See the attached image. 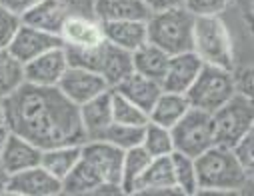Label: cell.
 <instances>
[{
    "label": "cell",
    "mask_w": 254,
    "mask_h": 196,
    "mask_svg": "<svg viewBox=\"0 0 254 196\" xmlns=\"http://www.w3.org/2000/svg\"><path fill=\"white\" fill-rule=\"evenodd\" d=\"M68 56L64 46H56L24 64V76L34 86H58L64 72L68 70Z\"/></svg>",
    "instance_id": "9c48e42d"
},
{
    "label": "cell",
    "mask_w": 254,
    "mask_h": 196,
    "mask_svg": "<svg viewBox=\"0 0 254 196\" xmlns=\"http://www.w3.org/2000/svg\"><path fill=\"white\" fill-rule=\"evenodd\" d=\"M56 46H64L62 44V38L56 36V34H50V32H44L40 28H34V26H28V24H20V28L16 30L14 38L10 40V44L6 46L20 62H28Z\"/></svg>",
    "instance_id": "5bb4252c"
},
{
    "label": "cell",
    "mask_w": 254,
    "mask_h": 196,
    "mask_svg": "<svg viewBox=\"0 0 254 196\" xmlns=\"http://www.w3.org/2000/svg\"><path fill=\"white\" fill-rule=\"evenodd\" d=\"M234 78H236V92L254 104V64L236 66Z\"/></svg>",
    "instance_id": "8d00e7d4"
},
{
    "label": "cell",
    "mask_w": 254,
    "mask_h": 196,
    "mask_svg": "<svg viewBox=\"0 0 254 196\" xmlns=\"http://www.w3.org/2000/svg\"><path fill=\"white\" fill-rule=\"evenodd\" d=\"M202 66H204V62L200 60V56L194 50L170 56L166 72H164V76L160 80L162 90L186 94L188 88L192 86V82L196 80L198 72L202 70Z\"/></svg>",
    "instance_id": "4fadbf2b"
},
{
    "label": "cell",
    "mask_w": 254,
    "mask_h": 196,
    "mask_svg": "<svg viewBox=\"0 0 254 196\" xmlns=\"http://www.w3.org/2000/svg\"><path fill=\"white\" fill-rule=\"evenodd\" d=\"M142 130H144V126H130V124H120V122L112 120L94 138L106 140V142H110L122 150H128V148H134L142 142Z\"/></svg>",
    "instance_id": "1f68e13d"
},
{
    "label": "cell",
    "mask_w": 254,
    "mask_h": 196,
    "mask_svg": "<svg viewBox=\"0 0 254 196\" xmlns=\"http://www.w3.org/2000/svg\"><path fill=\"white\" fill-rule=\"evenodd\" d=\"M20 24H22L20 14H16L10 8L0 4V48H6L10 44L16 30L20 28Z\"/></svg>",
    "instance_id": "e575fe53"
},
{
    "label": "cell",
    "mask_w": 254,
    "mask_h": 196,
    "mask_svg": "<svg viewBox=\"0 0 254 196\" xmlns=\"http://www.w3.org/2000/svg\"><path fill=\"white\" fill-rule=\"evenodd\" d=\"M82 158L90 162L96 172L102 176L104 182L118 184L120 186V174H122V160H124V150L106 142V140H96L88 138L80 146Z\"/></svg>",
    "instance_id": "30bf717a"
},
{
    "label": "cell",
    "mask_w": 254,
    "mask_h": 196,
    "mask_svg": "<svg viewBox=\"0 0 254 196\" xmlns=\"http://www.w3.org/2000/svg\"><path fill=\"white\" fill-rule=\"evenodd\" d=\"M140 146L152 156H170L174 152V138H172V130L154 122H146L142 130V142Z\"/></svg>",
    "instance_id": "4dcf8cb0"
},
{
    "label": "cell",
    "mask_w": 254,
    "mask_h": 196,
    "mask_svg": "<svg viewBox=\"0 0 254 196\" xmlns=\"http://www.w3.org/2000/svg\"><path fill=\"white\" fill-rule=\"evenodd\" d=\"M112 90H116L118 94L126 96L128 100H132L134 104H138L140 108H144L146 112L152 108V104L156 102V98L162 92V84L150 76H144L140 72H132L126 76L120 84H116Z\"/></svg>",
    "instance_id": "44dd1931"
},
{
    "label": "cell",
    "mask_w": 254,
    "mask_h": 196,
    "mask_svg": "<svg viewBox=\"0 0 254 196\" xmlns=\"http://www.w3.org/2000/svg\"><path fill=\"white\" fill-rule=\"evenodd\" d=\"M72 12L76 14H88L94 16V8H96V0H62Z\"/></svg>",
    "instance_id": "74e56055"
},
{
    "label": "cell",
    "mask_w": 254,
    "mask_h": 196,
    "mask_svg": "<svg viewBox=\"0 0 254 196\" xmlns=\"http://www.w3.org/2000/svg\"><path fill=\"white\" fill-rule=\"evenodd\" d=\"M112 120L130 126H144L148 122V112L126 96L112 90Z\"/></svg>",
    "instance_id": "d6a6232c"
},
{
    "label": "cell",
    "mask_w": 254,
    "mask_h": 196,
    "mask_svg": "<svg viewBox=\"0 0 254 196\" xmlns=\"http://www.w3.org/2000/svg\"><path fill=\"white\" fill-rule=\"evenodd\" d=\"M230 0H184V8L194 16H220Z\"/></svg>",
    "instance_id": "d590c367"
},
{
    "label": "cell",
    "mask_w": 254,
    "mask_h": 196,
    "mask_svg": "<svg viewBox=\"0 0 254 196\" xmlns=\"http://www.w3.org/2000/svg\"><path fill=\"white\" fill-rule=\"evenodd\" d=\"M152 156L138 144L134 148L124 150V160H122V174H120V188L122 194H136V186L148 168Z\"/></svg>",
    "instance_id": "83f0119b"
},
{
    "label": "cell",
    "mask_w": 254,
    "mask_h": 196,
    "mask_svg": "<svg viewBox=\"0 0 254 196\" xmlns=\"http://www.w3.org/2000/svg\"><path fill=\"white\" fill-rule=\"evenodd\" d=\"M104 40L120 46L128 52H134L144 42H148L146 20H120V22H102Z\"/></svg>",
    "instance_id": "ffe728a7"
},
{
    "label": "cell",
    "mask_w": 254,
    "mask_h": 196,
    "mask_svg": "<svg viewBox=\"0 0 254 196\" xmlns=\"http://www.w3.org/2000/svg\"><path fill=\"white\" fill-rule=\"evenodd\" d=\"M104 184L102 176L96 172V168L86 162L82 156L78 164L62 178V194L68 196H86V194H96V190Z\"/></svg>",
    "instance_id": "d4e9b609"
},
{
    "label": "cell",
    "mask_w": 254,
    "mask_h": 196,
    "mask_svg": "<svg viewBox=\"0 0 254 196\" xmlns=\"http://www.w3.org/2000/svg\"><path fill=\"white\" fill-rule=\"evenodd\" d=\"M200 192H240L250 184L232 148L210 146L194 158Z\"/></svg>",
    "instance_id": "7a4b0ae2"
},
{
    "label": "cell",
    "mask_w": 254,
    "mask_h": 196,
    "mask_svg": "<svg viewBox=\"0 0 254 196\" xmlns=\"http://www.w3.org/2000/svg\"><path fill=\"white\" fill-rule=\"evenodd\" d=\"M170 54L164 52L162 48H158L152 42H144L140 48H136L132 52V66L134 72H140L144 76H150L154 80H162L166 66H168Z\"/></svg>",
    "instance_id": "484cf974"
},
{
    "label": "cell",
    "mask_w": 254,
    "mask_h": 196,
    "mask_svg": "<svg viewBox=\"0 0 254 196\" xmlns=\"http://www.w3.org/2000/svg\"><path fill=\"white\" fill-rule=\"evenodd\" d=\"M236 94V78L234 70L204 64L196 80L188 88L186 98L192 108H200L206 112L218 110L224 102H228Z\"/></svg>",
    "instance_id": "5b68a950"
},
{
    "label": "cell",
    "mask_w": 254,
    "mask_h": 196,
    "mask_svg": "<svg viewBox=\"0 0 254 196\" xmlns=\"http://www.w3.org/2000/svg\"><path fill=\"white\" fill-rule=\"evenodd\" d=\"M6 194H12V196H58V194H62V182L38 164L28 170L10 174Z\"/></svg>",
    "instance_id": "7c38bea8"
},
{
    "label": "cell",
    "mask_w": 254,
    "mask_h": 196,
    "mask_svg": "<svg viewBox=\"0 0 254 196\" xmlns=\"http://www.w3.org/2000/svg\"><path fill=\"white\" fill-rule=\"evenodd\" d=\"M220 16L232 36L236 66L254 64V0H230Z\"/></svg>",
    "instance_id": "ba28073f"
},
{
    "label": "cell",
    "mask_w": 254,
    "mask_h": 196,
    "mask_svg": "<svg viewBox=\"0 0 254 196\" xmlns=\"http://www.w3.org/2000/svg\"><path fill=\"white\" fill-rule=\"evenodd\" d=\"M8 126L4 124V126H0V152H2V146H4V142H6V138H8Z\"/></svg>",
    "instance_id": "b9f144b4"
},
{
    "label": "cell",
    "mask_w": 254,
    "mask_h": 196,
    "mask_svg": "<svg viewBox=\"0 0 254 196\" xmlns=\"http://www.w3.org/2000/svg\"><path fill=\"white\" fill-rule=\"evenodd\" d=\"M58 88L76 106H80V104L92 100L94 96L110 90L108 82L98 72L78 68V66H68V70L64 72V76H62Z\"/></svg>",
    "instance_id": "8fae6325"
},
{
    "label": "cell",
    "mask_w": 254,
    "mask_h": 196,
    "mask_svg": "<svg viewBox=\"0 0 254 196\" xmlns=\"http://www.w3.org/2000/svg\"><path fill=\"white\" fill-rule=\"evenodd\" d=\"M4 124H6V112H4L2 100H0V126H4Z\"/></svg>",
    "instance_id": "7bdbcfd3"
},
{
    "label": "cell",
    "mask_w": 254,
    "mask_h": 196,
    "mask_svg": "<svg viewBox=\"0 0 254 196\" xmlns=\"http://www.w3.org/2000/svg\"><path fill=\"white\" fill-rule=\"evenodd\" d=\"M150 12H162V10H172L184 6V0H142Z\"/></svg>",
    "instance_id": "f35d334b"
},
{
    "label": "cell",
    "mask_w": 254,
    "mask_h": 196,
    "mask_svg": "<svg viewBox=\"0 0 254 196\" xmlns=\"http://www.w3.org/2000/svg\"><path fill=\"white\" fill-rule=\"evenodd\" d=\"M254 124V104L248 102L238 92L212 112L214 126V144L234 148L238 140L248 132Z\"/></svg>",
    "instance_id": "8992f818"
},
{
    "label": "cell",
    "mask_w": 254,
    "mask_h": 196,
    "mask_svg": "<svg viewBox=\"0 0 254 196\" xmlns=\"http://www.w3.org/2000/svg\"><path fill=\"white\" fill-rule=\"evenodd\" d=\"M134 72L132 66V52L124 50L120 46H114L110 42L100 44V56H98V74L108 82L110 88L120 84L128 74Z\"/></svg>",
    "instance_id": "ac0fdd59"
},
{
    "label": "cell",
    "mask_w": 254,
    "mask_h": 196,
    "mask_svg": "<svg viewBox=\"0 0 254 196\" xmlns=\"http://www.w3.org/2000/svg\"><path fill=\"white\" fill-rule=\"evenodd\" d=\"M78 110H80L84 132H86V140L94 138L102 128H106L112 122V88L80 104Z\"/></svg>",
    "instance_id": "7402d4cb"
},
{
    "label": "cell",
    "mask_w": 254,
    "mask_h": 196,
    "mask_svg": "<svg viewBox=\"0 0 254 196\" xmlns=\"http://www.w3.org/2000/svg\"><path fill=\"white\" fill-rule=\"evenodd\" d=\"M136 194H180L174 184L170 156H158L150 160L136 186Z\"/></svg>",
    "instance_id": "d6986e66"
},
{
    "label": "cell",
    "mask_w": 254,
    "mask_h": 196,
    "mask_svg": "<svg viewBox=\"0 0 254 196\" xmlns=\"http://www.w3.org/2000/svg\"><path fill=\"white\" fill-rule=\"evenodd\" d=\"M240 166L244 168L250 182H254V124L250 126L248 132L238 140V144L232 148Z\"/></svg>",
    "instance_id": "836d02e7"
},
{
    "label": "cell",
    "mask_w": 254,
    "mask_h": 196,
    "mask_svg": "<svg viewBox=\"0 0 254 196\" xmlns=\"http://www.w3.org/2000/svg\"><path fill=\"white\" fill-rule=\"evenodd\" d=\"M188 110H190V102L186 94L162 90L156 102L152 104V108L148 110V122L172 128Z\"/></svg>",
    "instance_id": "cb8c5ba5"
},
{
    "label": "cell",
    "mask_w": 254,
    "mask_h": 196,
    "mask_svg": "<svg viewBox=\"0 0 254 196\" xmlns=\"http://www.w3.org/2000/svg\"><path fill=\"white\" fill-rule=\"evenodd\" d=\"M10 132L30 140L40 150L64 144H84L86 132L80 110L58 86L24 84L2 100Z\"/></svg>",
    "instance_id": "6da1fadb"
},
{
    "label": "cell",
    "mask_w": 254,
    "mask_h": 196,
    "mask_svg": "<svg viewBox=\"0 0 254 196\" xmlns=\"http://www.w3.org/2000/svg\"><path fill=\"white\" fill-rule=\"evenodd\" d=\"M8 178H10V174L6 172V168L2 166V162H0V194H6V186H8Z\"/></svg>",
    "instance_id": "60d3db41"
},
{
    "label": "cell",
    "mask_w": 254,
    "mask_h": 196,
    "mask_svg": "<svg viewBox=\"0 0 254 196\" xmlns=\"http://www.w3.org/2000/svg\"><path fill=\"white\" fill-rule=\"evenodd\" d=\"M82 144H64V146H52L42 150L40 156V166L46 168L52 176H56L60 182L64 178L80 160L82 152H80Z\"/></svg>",
    "instance_id": "4316f807"
},
{
    "label": "cell",
    "mask_w": 254,
    "mask_h": 196,
    "mask_svg": "<svg viewBox=\"0 0 254 196\" xmlns=\"http://www.w3.org/2000/svg\"><path fill=\"white\" fill-rule=\"evenodd\" d=\"M94 16L100 22L148 20L150 10L142 0H96Z\"/></svg>",
    "instance_id": "603a6c76"
},
{
    "label": "cell",
    "mask_w": 254,
    "mask_h": 196,
    "mask_svg": "<svg viewBox=\"0 0 254 196\" xmlns=\"http://www.w3.org/2000/svg\"><path fill=\"white\" fill-rule=\"evenodd\" d=\"M38 0H0V4L2 6H6V8H10L12 12H16V14H24L32 4H36Z\"/></svg>",
    "instance_id": "ab89813d"
},
{
    "label": "cell",
    "mask_w": 254,
    "mask_h": 196,
    "mask_svg": "<svg viewBox=\"0 0 254 196\" xmlns=\"http://www.w3.org/2000/svg\"><path fill=\"white\" fill-rule=\"evenodd\" d=\"M60 38L66 48H94L104 42L102 22L96 16L72 12L62 26Z\"/></svg>",
    "instance_id": "9a60e30c"
},
{
    "label": "cell",
    "mask_w": 254,
    "mask_h": 196,
    "mask_svg": "<svg viewBox=\"0 0 254 196\" xmlns=\"http://www.w3.org/2000/svg\"><path fill=\"white\" fill-rule=\"evenodd\" d=\"M70 14H72V10L62 2V0H38L20 18L28 26H34L44 32L60 36L62 26H64V22Z\"/></svg>",
    "instance_id": "2e32d148"
},
{
    "label": "cell",
    "mask_w": 254,
    "mask_h": 196,
    "mask_svg": "<svg viewBox=\"0 0 254 196\" xmlns=\"http://www.w3.org/2000/svg\"><path fill=\"white\" fill-rule=\"evenodd\" d=\"M170 164H172V172H174V184L180 194H184V196L200 194L196 162L192 156L174 150L170 154Z\"/></svg>",
    "instance_id": "f546056e"
},
{
    "label": "cell",
    "mask_w": 254,
    "mask_h": 196,
    "mask_svg": "<svg viewBox=\"0 0 254 196\" xmlns=\"http://www.w3.org/2000/svg\"><path fill=\"white\" fill-rule=\"evenodd\" d=\"M192 50L200 56L204 64H212V66L228 70L236 68L232 36L222 16H196L192 32Z\"/></svg>",
    "instance_id": "277c9868"
},
{
    "label": "cell",
    "mask_w": 254,
    "mask_h": 196,
    "mask_svg": "<svg viewBox=\"0 0 254 196\" xmlns=\"http://www.w3.org/2000/svg\"><path fill=\"white\" fill-rule=\"evenodd\" d=\"M174 138V150L196 158L210 146H214L212 114L200 108H192L170 128Z\"/></svg>",
    "instance_id": "52a82bcc"
},
{
    "label": "cell",
    "mask_w": 254,
    "mask_h": 196,
    "mask_svg": "<svg viewBox=\"0 0 254 196\" xmlns=\"http://www.w3.org/2000/svg\"><path fill=\"white\" fill-rule=\"evenodd\" d=\"M24 84V62H20L8 48H0V100L10 98Z\"/></svg>",
    "instance_id": "f1b7e54d"
},
{
    "label": "cell",
    "mask_w": 254,
    "mask_h": 196,
    "mask_svg": "<svg viewBox=\"0 0 254 196\" xmlns=\"http://www.w3.org/2000/svg\"><path fill=\"white\" fill-rule=\"evenodd\" d=\"M40 156H42V150L36 144H32L30 140L14 132H8V138L2 146V152H0V162H2L8 174H16L32 166H38Z\"/></svg>",
    "instance_id": "e0dca14e"
},
{
    "label": "cell",
    "mask_w": 254,
    "mask_h": 196,
    "mask_svg": "<svg viewBox=\"0 0 254 196\" xmlns=\"http://www.w3.org/2000/svg\"><path fill=\"white\" fill-rule=\"evenodd\" d=\"M196 16L184 6L150 12L146 20L148 42L156 44L170 56L192 50V32H194Z\"/></svg>",
    "instance_id": "3957f363"
}]
</instances>
